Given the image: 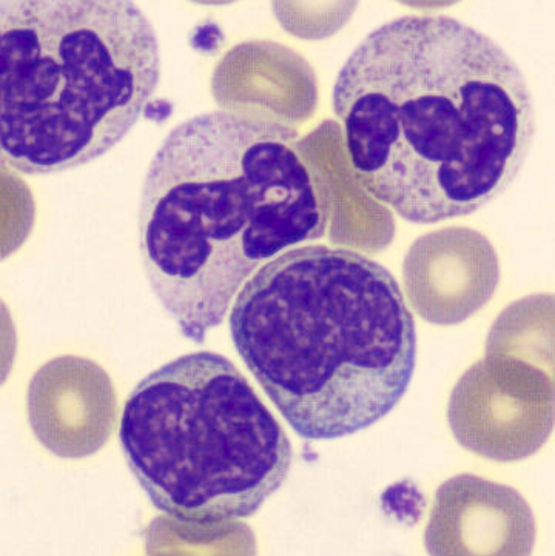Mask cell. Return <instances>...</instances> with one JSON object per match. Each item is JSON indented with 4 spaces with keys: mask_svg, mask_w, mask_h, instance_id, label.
<instances>
[{
    "mask_svg": "<svg viewBox=\"0 0 555 556\" xmlns=\"http://www.w3.org/2000/svg\"><path fill=\"white\" fill-rule=\"evenodd\" d=\"M332 104L358 182L420 226L502 197L535 136L520 66L450 16H403L374 29L338 73Z\"/></svg>",
    "mask_w": 555,
    "mask_h": 556,
    "instance_id": "6da1fadb",
    "label": "cell"
},
{
    "mask_svg": "<svg viewBox=\"0 0 555 556\" xmlns=\"http://www.w3.org/2000/svg\"><path fill=\"white\" fill-rule=\"evenodd\" d=\"M298 132L258 114L204 113L173 128L147 170L139 253L150 289L202 344L261 264L326 233Z\"/></svg>",
    "mask_w": 555,
    "mask_h": 556,
    "instance_id": "7a4b0ae2",
    "label": "cell"
},
{
    "mask_svg": "<svg viewBox=\"0 0 555 556\" xmlns=\"http://www.w3.org/2000/svg\"><path fill=\"white\" fill-rule=\"evenodd\" d=\"M231 341L298 437L369 429L406 395L417 330L391 271L363 253L289 250L242 286Z\"/></svg>",
    "mask_w": 555,
    "mask_h": 556,
    "instance_id": "3957f363",
    "label": "cell"
},
{
    "mask_svg": "<svg viewBox=\"0 0 555 556\" xmlns=\"http://www.w3.org/2000/svg\"><path fill=\"white\" fill-rule=\"evenodd\" d=\"M160 40L128 0L0 2V151L50 176L123 141L156 93Z\"/></svg>",
    "mask_w": 555,
    "mask_h": 556,
    "instance_id": "277c9868",
    "label": "cell"
},
{
    "mask_svg": "<svg viewBox=\"0 0 555 556\" xmlns=\"http://www.w3.org/2000/svg\"><path fill=\"white\" fill-rule=\"evenodd\" d=\"M119 440L153 506L187 525L252 517L293 462L277 418L215 352L187 353L142 378L125 403Z\"/></svg>",
    "mask_w": 555,
    "mask_h": 556,
    "instance_id": "5b68a950",
    "label": "cell"
},
{
    "mask_svg": "<svg viewBox=\"0 0 555 556\" xmlns=\"http://www.w3.org/2000/svg\"><path fill=\"white\" fill-rule=\"evenodd\" d=\"M480 364L455 387L450 421L459 443L499 462L531 455L545 443L553 426V386L528 366L502 364L495 377Z\"/></svg>",
    "mask_w": 555,
    "mask_h": 556,
    "instance_id": "8992f818",
    "label": "cell"
},
{
    "mask_svg": "<svg viewBox=\"0 0 555 556\" xmlns=\"http://www.w3.org/2000/svg\"><path fill=\"white\" fill-rule=\"evenodd\" d=\"M534 541V517L520 493L474 475L441 485L425 533L431 555H529Z\"/></svg>",
    "mask_w": 555,
    "mask_h": 556,
    "instance_id": "52a82bcc",
    "label": "cell"
}]
</instances>
